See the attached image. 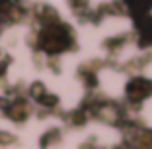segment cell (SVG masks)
Instances as JSON below:
<instances>
[{"mask_svg":"<svg viewBox=\"0 0 152 149\" xmlns=\"http://www.w3.org/2000/svg\"><path fill=\"white\" fill-rule=\"evenodd\" d=\"M29 114V106L23 100H18V102H12V108H10V116L16 120V122H22L23 118Z\"/></svg>","mask_w":152,"mask_h":149,"instance_id":"3957f363","label":"cell"},{"mask_svg":"<svg viewBox=\"0 0 152 149\" xmlns=\"http://www.w3.org/2000/svg\"><path fill=\"white\" fill-rule=\"evenodd\" d=\"M41 47L49 53H58V51L66 49L72 41L70 30L66 27V24H57V26H47L45 32L39 37Z\"/></svg>","mask_w":152,"mask_h":149,"instance_id":"6da1fadb","label":"cell"},{"mask_svg":"<svg viewBox=\"0 0 152 149\" xmlns=\"http://www.w3.org/2000/svg\"><path fill=\"white\" fill-rule=\"evenodd\" d=\"M148 94H152V82L146 81V79H142V77L133 79V81L127 85V96H129L133 102L146 98Z\"/></svg>","mask_w":152,"mask_h":149,"instance_id":"7a4b0ae2","label":"cell"}]
</instances>
